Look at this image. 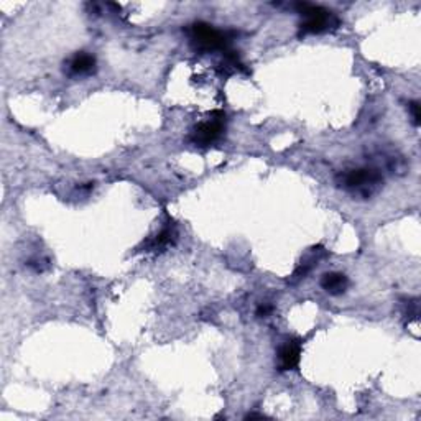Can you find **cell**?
Instances as JSON below:
<instances>
[{"label": "cell", "mask_w": 421, "mask_h": 421, "mask_svg": "<svg viewBox=\"0 0 421 421\" xmlns=\"http://www.w3.org/2000/svg\"><path fill=\"white\" fill-rule=\"evenodd\" d=\"M408 110L411 114V119H413V124L416 127L420 126V120H421V112H420V103L418 101H411L408 104Z\"/></svg>", "instance_id": "9"}, {"label": "cell", "mask_w": 421, "mask_h": 421, "mask_svg": "<svg viewBox=\"0 0 421 421\" xmlns=\"http://www.w3.org/2000/svg\"><path fill=\"white\" fill-rule=\"evenodd\" d=\"M295 8L303 17V22L300 23V35L325 34L339 27V18L336 17V13L325 7L300 2L295 3Z\"/></svg>", "instance_id": "1"}, {"label": "cell", "mask_w": 421, "mask_h": 421, "mask_svg": "<svg viewBox=\"0 0 421 421\" xmlns=\"http://www.w3.org/2000/svg\"><path fill=\"white\" fill-rule=\"evenodd\" d=\"M272 309H274V308H272L270 304H260V306H258V309H257V316L258 318H265L272 313Z\"/></svg>", "instance_id": "10"}, {"label": "cell", "mask_w": 421, "mask_h": 421, "mask_svg": "<svg viewBox=\"0 0 421 421\" xmlns=\"http://www.w3.org/2000/svg\"><path fill=\"white\" fill-rule=\"evenodd\" d=\"M189 38H191L194 48L205 53L228 52L230 43L229 34L217 30L205 22L193 23L191 29H189Z\"/></svg>", "instance_id": "3"}, {"label": "cell", "mask_w": 421, "mask_h": 421, "mask_svg": "<svg viewBox=\"0 0 421 421\" xmlns=\"http://www.w3.org/2000/svg\"><path fill=\"white\" fill-rule=\"evenodd\" d=\"M226 132V114L216 112L212 119L201 122L191 133V142L198 147H209Z\"/></svg>", "instance_id": "4"}, {"label": "cell", "mask_w": 421, "mask_h": 421, "mask_svg": "<svg viewBox=\"0 0 421 421\" xmlns=\"http://www.w3.org/2000/svg\"><path fill=\"white\" fill-rule=\"evenodd\" d=\"M96 58L92 54L81 52L76 53L68 64V71L71 76H89L96 71Z\"/></svg>", "instance_id": "6"}, {"label": "cell", "mask_w": 421, "mask_h": 421, "mask_svg": "<svg viewBox=\"0 0 421 421\" xmlns=\"http://www.w3.org/2000/svg\"><path fill=\"white\" fill-rule=\"evenodd\" d=\"M383 177L376 168H355L337 177V184L346 191L359 194L362 198H370L382 186Z\"/></svg>", "instance_id": "2"}, {"label": "cell", "mask_w": 421, "mask_h": 421, "mask_svg": "<svg viewBox=\"0 0 421 421\" xmlns=\"http://www.w3.org/2000/svg\"><path fill=\"white\" fill-rule=\"evenodd\" d=\"M300 359H302V341L295 339V337L286 339L276 353V365L281 372L298 367Z\"/></svg>", "instance_id": "5"}, {"label": "cell", "mask_w": 421, "mask_h": 421, "mask_svg": "<svg viewBox=\"0 0 421 421\" xmlns=\"http://www.w3.org/2000/svg\"><path fill=\"white\" fill-rule=\"evenodd\" d=\"M175 230L171 228H165L160 230V234H156L154 239H152L150 245H148V249H152V251H158V249H165L168 247V245L173 242L175 239Z\"/></svg>", "instance_id": "8"}, {"label": "cell", "mask_w": 421, "mask_h": 421, "mask_svg": "<svg viewBox=\"0 0 421 421\" xmlns=\"http://www.w3.org/2000/svg\"><path fill=\"white\" fill-rule=\"evenodd\" d=\"M321 286L326 293L330 295H342L346 293L349 286V279L344 274L339 272H331V274H325L321 279Z\"/></svg>", "instance_id": "7"}]
</instances>
